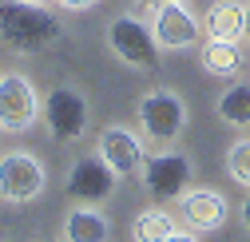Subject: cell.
Here are the masks:
<instances>
[{
    "mask_svg": "<svg viewBox=\"0 0 250 242\" xmlns=\"http://www.w3.org/2000/svg\"><path fill=\"white\" fill-rule=\"evenodd\" d=\"M238 215H242V226L250 230V195H246V202H242V210H238Z\"/></svg>",
    "mask_w": 250,
    "mask_h": 242,
    "instance_id": "20",
    "label": "cell"
},
{
    "mask_svg": "<svg viewBox=\"0 0 250 242\" xmlns=\"http://www.w3.org/2000/svg\"><path fill=\"white\" fill-rule=\"evenodd\" d=\"M107 48L123 60L127 68H155V60H159V44H155L151 28L139 20V16H115L107 24Z\"/></svg>",
    "mask_w": 250,
    "mask_h": 242,
    "instance_id": "5",
    "label": "cell"
},
{
    "mask_svg": "<svg viewBox=\"0 0 250 242\" xmlns=\"http://www.w3.org/2000/svg\"><path fill=\"white\" fill-rule=\"evenodd\" d=\"M199 60H203V68L210 76H218V80H234L242 72V48L234 40H207Z\"/></svg>",
    "mask_w": 250,
    "mask_h": 242,
    "instance_id": "14",
    "label": "cell"
},
{
    "mask_svg": "<svg viewBox=\"0 0 250 242\" xmlns=\"http://www.w3.org/2000/svg\"><path fill=\"white\" fill-rule=\"evenodd\" d=\"M191 159L183 155V151H159V155H151L147 163H143V171H139V179H143V187L155 195V199H183V191H187V183H191Z\"/></svg>",
    "mask_w": 250,
    "mask_h": 242,
    "instance_id": "8",
    "label": "cell"
},
{
    "mask_svg": "<svg viewBox=\"0 0 250 242\" xmlns=\"http://www.w3.org/2000/svg\"><path fill=\"white\" fill-rule=\"evenodd\" d=\"M64 238L68 242H107L111 222L104 219L100 206H72L64 219Z\"/></svg>",
    "mask_w": 250,
    "mask_h": 242,
    "instance_id": "13",
    "label": "cell"
},
{
    "mask_svg": "<svg viewBox=\"0 0 250 242\" xmlns=\"http://www.w3.org/2000/svg\"><path fill=\"white\" fill-rule=\"evenodd\" d=\"M40 119V96L28 76H0V131H28Z\"/></svg>",
    "mask_w": 250,
    "mask_h": 242,
    "instance_id": "7",
    "label": "cell"
},
{
    "mask_svg": "<svg viewBox=\"0 0 250 242\" xmlns=\"http://www.w3.org/2000/svg\"><path fill=\"white\" fill-rule=\"evenodd\" d=\"M203 36L207 40H242L246 36V4L242 0H218L203 16Z\"/></svg>",
    "mask_w": 250,
    "mask_h": 242,
    "instance_id": "12",
    "label": "cell"
},
{
    "mask_svg": "<svg viewBox=\"0 0 250 242\" xmlns=\"http://www.w3.org/2000/svg\"><path fill=\"white\" fill-rule=\"evenodd\" d=\"M28 4H48V0H28Z\"/></svg>",
    "mask_w": 250,
    "mask_h": 242,
    "instance_id": "23",
    "label": "cell"
},
{
    "mask_svg": "<svg viewBox=\"0 0 250 242\" xmlns=\"http://www.w3.org/2000/svg\"><path fill=\"white\" fill-rule=\"evenodd\" d=\"M135 119H139V131L151 143H175L187 131V119L191 115H187V103H183L179 92H171V87H151L135 107Z\"/></svg>",
    "mask_w": 250,
    "mask_h": 242,
    "instance_id": "2",
    "label": "cell"
},
{
    "mask_svg": "<svg viewBox=\"0 0 250 242\" xmlns=\"http://www.w3.org/2000/svg\"><path fill=\"white\" fill-rule=\"evenodd\" d=\"M227 175L234 179L238 187H250V135L238 139V143H230V151H227Z\"/></svg>",
    "mask_w": 250,
    "mask_h": 242,
    "instance_id": "17",
    "label": "cell"
},
{
    "mask_svg": "<svg viewBox=\"0 0 250 242\" xmlns=\"http://www.w3.org/2000/svg\"><path fill=\"white\" fill-rule=\"evenodd\" d=\"M0 242H4V234H0Z\"/></svg>",
    "mask_w": 250,
    "mask_h": 242,
    "instance_id": "25",
    "label": "cell"
},
{
    "mask_svg": "<svg viewBox=\"0 0 250 242\" xmlns=\"http://www.w3.org/2000/svg\"><path fill=\"white\" fill-rule=\"evenodd\" d=\"M151 36L167 52H183V48L199 44L203 20L191 12L187 0H163V4H155V12H151Z\"/></svg>",
    "mask_w": 250,
    "mask_h": 242,
    "instance_id": "4",
    "label": "cell"
},
{
    "mask_svg": "<svg viewBox=\"0 0 250 242\" xmlns=\"http://www.w3.org/2000/svg\"><path fill=\"white\" fill-rule=\"evenodd\" d=\"M64 187H68V195H72L76 206H100V202H107L111 191H115V171H111L100 155H83V159L72 163Z\"/></svg>",
    "mask_w": 250,
    "mask_h": 242,
    "instance_id": "9",
    "label": "cell"
},
{
    "mask_svg": "<svg viewBox=\"0 0 250 242\" xmlns=\"http://www.w3.org/2000/svg\"><path fill=\"white\" fill-rule=\"evenodd\" d=\"M64 24L44 4L28 0H0V44L16 56H40L52 44H60Z\"/></svg>",
    "mask_w": 250,
    "mask_h": 242,
    "instance_id": "1",
    "label": "cell"
},
{
    "mask_svg": "<svg viewBox=\"0 0 250 242\" xmlns=\"http://www.w3.org/2000/svg\"><path fill=\"white\" fill-rule=\"evenodd\" d=\"M40 119L56 143H80L91 123V103L76 87H52L40 103Z\"/></svg>",
    "mask_w": 250,
    "mask_h": 242,
    "instance_id": "3",
    "label": "cell"
},
{
    "mask_svg": "<svg viewBox=\"0 0 250 242\" xmlns=\"http://www.w3.org/2000/svg\"><path fill=\"white\" fill-rule=\"evenodd\" d=\"M227 215H230V206L214 187H195L183 195V219L195 230H218L227 222Z\"/></svg>",
    "mask_w": 250,
    "mask_h": 242,
    "instance_id": "11",
    "label": "cell"
},
{
    "mask_svg": "<svg viewBox=\"0 0 250 242\" xmlns=\"http://www.w3.org/2000/svg\"><path fill=\"white\" fill-rule=\"evenodd\" d=\"M36 242H56V238H36Z\"/></svg>",
    "mask_w": 250,
    "mask_h": 242,
    "instance_id": "24",
    "label": "cell"
},
{
    "mask_svg": "<svg viewBox=\"0 0 250 242\" xmlns=\"http://www.w3.org/2000/svg\"><path fill=\"white\" fill-rule=\"evenodd\" d=\"M96 155L115 171V179H127V175H139L147 155H143V139L131 131V127H123V123H107L100 131V147H96Z\"/></svg>",
    "mask_w": 250,
    "mask_h": 242,
    "instance_id": "10",
    "label": "cell"
},
{
    "mask_svg": "<svg viewBox=\"0 0 250 242\" xmlns=\"http://www.w3.org/2000/svg\"><path fill=\"white\" fill-rule=\"evenodd\" d=\"M175 230H179V226H175V219H171V210H163V206H147V210H139L135 222H131L135 242H167Z\"/></svg>",
    "mask_w": 250,
    "mask_h": 242,
    "instance_id": "16",
    "label": "cell"
},
{
    "mask_svg": "<svg viewBox=\"0 0 250 242\" xmlns=\"http://www.w3.org/2000/svg\"><path fill=\"white\" fill-rule=\"evenodd\" d=\"M167 242H199V234H195V230H175Z\"/></svg>",
    "mask_w": 250,
    "mask_h": 242,
    "instance_id": "19",
    "label": "cell"
},
{
    "mask_svg": "<svg viewBox=\"0 0 250 242\" xmlns=\"http://www.w3.org/2000/svg\"><path fill=\"white\" fill-rule=\"evenodd\" d=\"M246 36H250V0H246Z\"/></svg>",
    "mask_w": 250,
    "mask_h": 242,
    "instance_id": "22",
    "label": "cell"
},
{
    "mask_svg": "<svg viewBox=\"0 0 250 242\" xmlns=\"http://www.w3.org/2000/svg\"><path fill=\"white\" fill-rule=\"evenodd\" d=\"M96 4H104V0H56V8H64V12H87Z\"/></svg>",
    "mask_w": 250,
    "mask_h": 242,
    "instance_id": "18",
    "label": "cell"
},
{
    "mask_svg": "<svg viewBox=\"0 0 250 242\" xmlns=\"http://www.w3.org/2000/svg\"><path fill=\"white\" fill-rule=\"evenodd\" d=\"M48 183L44 163L32 151H8L0 159V199L4 202H32Z\"/></svg>",
    "mask_w": 250,
    "mask_h": 242,
    "instance_id": "6",
    "label": "cell"
},
{
    "mask_svg": "<svg viewBox=\"0 0 250 242\" xmlns=\"http://www.w3.org/2000/svg\"><path fill=\"white\" fill-rule=\"evenodd\" d=\"M214 115L230 127H250V80H234L214 103Z\"/></svg>",
    "mask_w": 250,
    "mask_h": 242,
    "instance_id": "15",
    "label": "cell"
},
{
    "mask_svg": "<svg viewBox=\"0 0 250 242\" xmlns=\"http://www.w3.org/2000/svg\"><path fill=\"white\" fill-rule=\"evenodd\" d=\"M135 4H143V8H155V4H163V0H135Z\"/></svg>",
    "mask_w": 250,
    "mask_h": 242,
    "instance_id": "21",
    "label": "cell"
}]
</instances>
